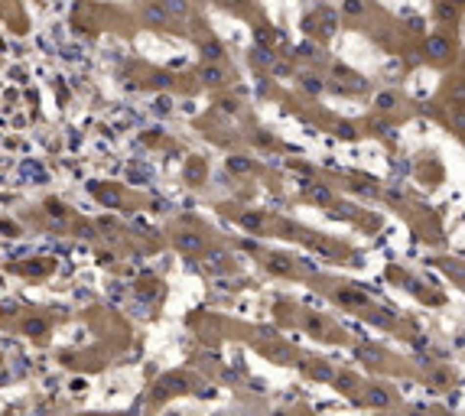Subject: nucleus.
<instances>
[{
  "label": "nucleus",
  "mask_w": 465,
  "mask_h": 416,
  "mask_svg": "<svg viewBox=\"0 0 465 416\" xmlns=\"http://www.w3.org/2000/svg\"><path fill=\"white\" fill-rule=\"evenodd\" d=\"M345 7H348V13H358V10H361V3H358V0H348Z\"/></svg>",
  "instance_id": "obj_4"
},
{
  "label": "nucleus",
  "mask_w": 465,
  "mask_h": 416,
  "mask_svg": "<svg viewBox=\"0 0 465 416\" xmlns=\"http://www.w3.org/2000/svg\"><path fill=\"white\" fill-rule=\"evenodd\" d=\"M446 49H449V46H446V39H433V43H429V52H433V55H442Z\"/></svg>",
  "instance_id": "obj_3"
},
{
  "label": "nucleus",
  "mask_w": 465,
  "mask_h": 416,
  "mask_svg": "<svg viewBox=\"0 0 465 416\" xmlns=\"http://www.w3.org/2000/svg\"><path fill=\"white\" fill-rule=\"evenodd\" d=\"M143 17H146V23L160 26V23L166 20V10H163V7H146V13H143Z\"/></svg>",
  "instance_id": "obj_2"
},
{
  "label": "nucleus",
  "mask_w": 465,
  "mask_h": 416,
  "mask_svg": "<svg viewBox=\"0 0 465 416\" xmlns=\"http://www.w3.org/2000/svg\"><path fill=\"white\" fill-rule=\"evenodd\" d=\"M166 10H169L173 17H179V20L189 17V3H186V0H166Z\"/></svg>",
  "instance_id": "obj_1"
}]
</instances>
